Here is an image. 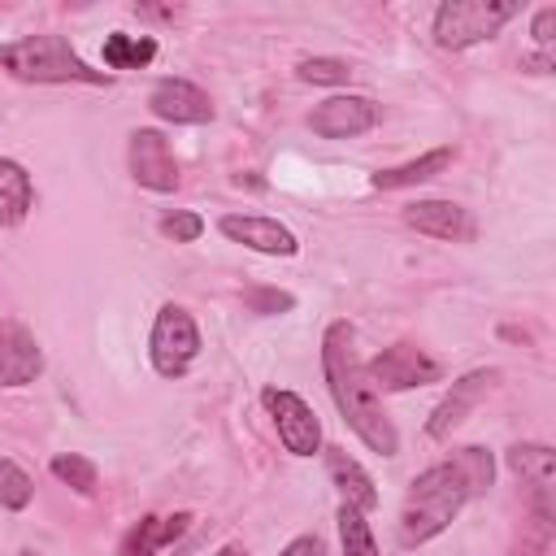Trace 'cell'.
Wrapping results in <instances>:
<instances>
[{
	"mask_svg": "<svg viewBox=\"0 0 556 556\" xmlns=\"http://www.w3.org/2000/svg\"><path fill=\"white\" fill-rule=\"evenodd\" d=\"M491 478H495V460L478 443L460 447L452 460H439V465L421 469L408 482V495H404V508H400V543L421 547V543L439 539L460 517V508L478 491L491 486Z\"/></svg>",
	"mask_w": 556,
	"mask_h": 556,
	"instance_id": "6da1fadb",
	"label": "cell"
},
{
	"mask_svg": "<svg viewBox=\"0 0 556 556\" xmlns=\"http://www.w3.org/2000/svg\"><path fill=\"white\" fill-rule=\"evenodd\" d=\"M213 556H248V547H243V543H226V547H217Z\"/></svg>",
	"mask_w": 556,
	"mask_h": 556,
	"instance_id": "f546056e",
	"label": "cell"
},
{
	"mask_svg": "<svg viewBox=\"0 0 556 556\" xmlns=\"http://www.w3.org/2000/svg\"><path fill=\"white\" fill-rule=\"evenodd\" d=\"M148 109L169 126H204L217 117L213 96L191 78H161L148 96Z\"/></svg>",
	"mask_w": 556,
	"mask_h": 556,
	"instance_id": "7c38bea8",
	"label": "cell"
},
{
	"mask_svg": "<svg viewBox=\"0 0 556 556\" xmlns=\"http://www.w3.org/2000/svg\"><path fill=\"white\" fill-rule=\"evenodd\" d=\"M30 500H35V482H30V473H26L17 460L0 456V508L22 513V508H30Z\"/></svg>",
	"mask_w": 556,
	"mask_h": 556,
	"instance_id": "603a6c76",
	"label": "cell"
},
{
	"mask_svg": "<svg viewBox=\"0 0 556 556\" xmlns=\"http://www.w3.org/2000/svg\"><path fill=\"white\" fill-rule=\"evenodd\" d=\"M35 200V182L22 161L0 156V226H22Z\"/></svg>",
	"mask_w": 556,
	"mask_h": 556,
	"instance_id": "d6986e66",
	"label": "cell"
},
{
	"mask_svg": "<svg viewBox=\"0 0 556 556\" xmlns=\"http://www.w3.org/2000/svg\"><path fill=\"white\" fill-rule=\"evenodd\" d=\"M278 556H330V547H326L321 534H300V539H291Z\"/></svg>",
	"mask_w": 556,
	"mask_h": 556,
	"instance_id": "83f0119b",
	"label": "cell"
},
{
	"mask_svg": "<svg viewBox=\"0 0 556 556\" xmlns=\"http://www.w3.org/2000/svg\"><path fill=\"white\" fill-rule=\"evenodd\" d=\"M404 222L417 230V235H430V239H443V243H465L473 239V217L465 204L456 200H413L404 208Z\"/></svg>",
	"mask_w": 556,
	"mask_h": 556,
	"instance_id": "9a60e30c",
	"label": "cell"
},
{
	"mask_svg": "<svg viewBox=\"0 0 556 556\" xmlns=\"http://www.w3.org/2000/svg\"><path fill=\"white\" fill-rule=\"evenodd\" d=\"M0 70L17 83H87V87L109 83V74L91 70L65 35H26L0 43Z\"/></svg>",
	"mask_w": 556,
	"mask_h": 556,
	"instance_id": "3957f363",
	"label": "cell"
},
{
	"mask_svg": "<svg viewBox=\"0 0 556 556\" xmlns=\"http://www.w3.org/2000/svg\"><path fill=\"white\" fill-rule=\"evenodd\" d=\"M217 230H222L230 243H243L248 252H261V256H295V252H300L295 230L282 226L278 217H261V213H222V217H217Z\"/></svg>",
	"mask_w": 556,
	"mask_h": 556,
	"instance_id": "8fae6325",
	"label": "cell"
},
{
	"mask_svg": "<svg viewBox=\"0 0 556 556\" xmlns=\"http://www.w3.org/2000/svg\"><path fill=\"white\" fill-rule=\"evenodd\" d=\"M126 165H130V178L148 191H174L178 187V161L169 152V139L156 130V126H139L130 130V143H126Z\"/></svg>",
	"mask_w": 556,
	"mask_h": 556,
	"instance_id": "ba28073f",
	"label": "cell"
},
{
	"mask_svg": "<svg viewBox=\"0 0 556 556\" xmlns=\"http://www.w3.org/2000/svg\"><path fill=\"white\" fill-rule=\"evenodd\" d=\"M191 513H169V517H139L126 534H122V543H117V556H156L161 547H169V543H178L187 530H191Z\"/></svg>",
	"mask_w": 556,
	"mask_h": 556,
	"instance_id": "2e32d148",
	"label": "cell"
},
{
	"mask_svg": "<svg viewBox=\"0 0 556 556\" xmlns=\"http://www.w3.org/2000/svg\"><path fill=\"white\" fill-rule=\"evenodd\" d=\"M261 404H265V413L274 417L278 443H282L291 456H313V452H321V421H317V413L308 408L304 395H295V391H287V387H265V391H261Z\"/></svg>",
	"mask_w": 556,
	"mask_h": 556,
	"instance_id": "52a82bcc",
	"label": "cell"
},
{
	"mask_svg": "<svg viewBox=\"0 0 556 556\" xmlns=\"http://www.w3.org/2000/svg\"><path fill=\"white\" fill-rule=\"evenodd\" d=\"M43 374V348L22 321L0 317V387H30Z\"/></svg>",
	"mask_w": 556,
	"mask_h": 556,
	"instance_id": "5bb4252c",
	"label": "cell"
},
{
	"mask_svg": "<svg viewBox=\"0 0 556 556\" xmlns=\"http://www.w3.org/2000/svg\"><path fill=\"white\" fill-rule=\"evenodd\" d=\"M378 126V104L369 96H356V91H339V96H326L313 113H308V130L317 139H356L365 130Z\"/></svg>",
	"mask_w": 556,
	"mask_h": 556,
	"instance_id": "9c48e42d",
	"label": "cell"
},
{
	"mask_svg": "<svg viewBox=\"0 0 556 556\" xmlns=\"http://www.w3.org/2000/svg\"><path fill=\"white\" fill-rule=\"evenodd\" d=\"M321 374L330 387V400L339 408V417L352 426V434L378 452V456H395L400 452V430L382 408V395L369 387L365 378V361L356 356V330L352 321H330L321 334Z\"/></svg>",
	"mask_w": 556,
	"mask_h": 556,
	"instance_id": "7a4b0ae2",
	"label": "cell"
},
{
	"mask_svg": "<svg viewBox=\"0 0 556 556\" xmlns=\"http://www.w3.org/2000/svg\"><path fill=\"white\" fill-rule=\"evenodd\" d=\"M152 61H156V39L152 35H126V30L104 35V65L109 70H143Z\"/></svg>",
	"mask_w": 556,
	"mask_h": 556,
	"instance_id": "ffe728a7",
	"label": "cell"
},
{
	"mask_svg": "<svg viewBox=\"0 0 556 556\" xmlns=\"http://www.w3.org/2000/svg\"><path fill=\"white\" fill-rule=\"evenodd\" d=\"M508 469L526 486V504L539 517H552V482H556V452L547 443H513L508 447Z\"/></svg>",
	"mask_w": 556,
	"mask_h": 556,
	"instance_id": "4fadbf2b",
	"label": "cell"
},
{
	"mask_svg": "<svg viewBox=\"0 0 556 556\" xmlns=\"http://www.w3.org/2000/svg\"><path fill=\"white\" fill-rule=\"evenodd\" d=\"M200 326L182 304H161L152 317V334H148V356L152 369L161 378H187L195 356H200Z\"/></svg>",
	"mask_w": 556,
	"mask_h": 556,
	"instance_id": "5b68a950",
	"label": "cell"
},
{
	"mask_svg": "<svg viewBox=\"0 0 556 556\" xmlns=\"http://www.w3.org/2000/svg\"><path fill=\"white\" fill-rule=\"evenodd\" d=\"M500 382V369H469V374H460L456 382H452V391L434 404V413H430V421H426V434L430 439H447L460 421H469V413L491 395V387Z\"/></svg>",
	"mask_w": 556,
	"mask_h": 556,
	"instance_id": "30bf717a",
	"label": "cell"
},
{
	"mask_svg": "<svg viewBox=\"0 0 556 556\" xmlns=\"http://www.w3.org/2000/svg\"><path fill=\"white\" fill-rule=\"evenodd\" d=\"M326 473H330L334 491L343 495V504H352V508H361V513H369V508L378 504L374 478H369V473L361 469V460H352L343 447H326Z\"/></svg>",
	"mask_w": 556,
	"mask_h": 556,
	"instance_id": "ac0fdd59",
	"label": "cell"
},
{
	"mask_svg": "<svg viewBox=\"0 0 556 556\" xmlns=\"http://www.w3.org/2000/svg\"><path fill=\"white\" fill-rule=\"evenodd\" d=\"M365 378L369 387L382 395V391H413V387H430L443 378V365L417 348V343H391L382 348L374 361H365Z\"/></svg>",
	"mask_w": 556,
	"mask_h": 556,
	"instance_id": "8992f818",
	"label": "cell"
},
{
	"mask_svg": "<svg viewBox=\"0 0 556 556\" xmlns=\"http://www.w3.org/2000/svg\"><path fill=\"white\" fill-rule=\"evenodd\" d=\"M530 35H534L539 52H547V48H552V39H556V4H543V9L530 17Z\"/></svg>",
	"mask_w": 556,
	"mask_h": 556,
	"instance_id": "4316f807",
	"label": "cell"
},
{
	"mask_svg": "<svg viewBox=\"0 0 556 556\" xmlns=\"http://www.w3.org/2000/svg\"><path fill=\"white\" fill-rule=\"evenodd\" d=\"M521 13L517 0H443L434 9L430 35L443 52H465L473 43H486L504 30V22H513Z\"/></svg>",
	"mask_w": 556,
	"mask_h": 556,
	"instance_id": "277c9868",
	"label": "cell"
},
{
	"mask_svg": "<svg viewBox=\"0 0 556 556\" xmlns=\"http://www.w3.org/2000/svg\"><path fill=\"white\" fill-rule=\"evenodd\" d=\"M452 161H456V148H430V152H421V156H413V161H404V165L378 169V174L369 178V187H374V191H404V187H417V182L439 178Z\"/></svg>",
	"mask_w": 556,
	"mask_h": 556,
	"instance_id": "e0dca14e",
	"label": "cell"
},
{
	"mask_svg": "<svg viewBox=\"0 0 556 556\" xmlns=\"http://www.w3.org/2000/svg\"><path fill=\"white\" fill-rule=\"evenodd\" d=\"M243 304H248L252 313H261V317H274V313L295 308V295H291V291H278V287H248V291H243Z\"/></svg>",
	"mask_w": 556,
	"mask_h": 556,
	"instance_id": "484cf974",
	"label": "cell"
},
{
	"mask_svg": "<svg viewBox=\"0 0 556 556\" xmlns=\"http://www.w3.org/2000/svg\"><path fill=\"white\" fill-rule=\"evenodd\" d=\"M156 230H161V239H169V243H195V239L204 235V217L191 213V208H178V213H165V217L156 222Z\"/></svg>",
	"mask_w": 556,
	"mask_h": 556,
	"instance_id": "d4e9b609",
	"label": "cell"
},
{
	"mask_svg": "<svg viewBox=\"0 0 556 556\" xmlns=\"http://www.w3.org/2000/svg\"><path fill=\"white\" fill-rule=\"evenodd\" d=\"M22 556H39V552H30V547H26V552H22Z\"/></svg>",
	"mask_w": 556,
	"mask_h": 556,
	"instance_id": "4dcf8cb0",
	"label": "cell"
},
{
	"mask_svg": "<svg viewBox=\"0 0 556 556\" xmlns=\"http://www.w3.org/2000/svg\"><path fill=\"white\" fill-rule=\"evenodd\" d=\"M521 70H530V74H547V70H552V52H534V56H521Z\"/></svg>",
	"mask_w": 556,
	"mask_h": 556,
	"instance_id": "f1b7e54d",
	"label": "cell"
},
{
	"mask_svg": "<svg viewBox=\"0 0 556 556\" xmlns=\"http://www.w3.org/2000/svg\"><path fill=\"white\" fill-rule=\"evenodd\" d=\"M339 543H343V556H382L365 513L352 504H339Z\"/></svg>",
	"mask_w": 556,
	"mask_h": 556,
	"instance_id": "7402d4cb",
	"label": "cell"
},
{
	"mask_svg": "<svg viewBox=\"0 0 556 556\" xmlns=\"http://www.w3.org/2000/svg\"><path fill=\"white\" fill-rule=\"evenodd\" d=\"M295 78L313 83V87H339L352 78V65L343 56H304V61H295Z\"/></svg>",
	"mask_w": 556,
	"mask_h": 556,
	"instance_id": "cb8c5ba5",
	"label": "cell"
},
{
	"mask_svg": "<svg viewBox=\"0 0 556 556\" xmlns=\"http://www.w3.org/2000/svg\"><path fill=\"white\" fill-rule=\"evenodd\" d=\"M48 469H52V478L65 482L74 495H96V486H100V469H96V460H87L83 452H56V456L48 460Z\"/></svg>",
	"mask_w": 556,
	"mask_h": 556,
	"instance_id": "44dd1931",
	"label": "cell"
}]
</instances>
